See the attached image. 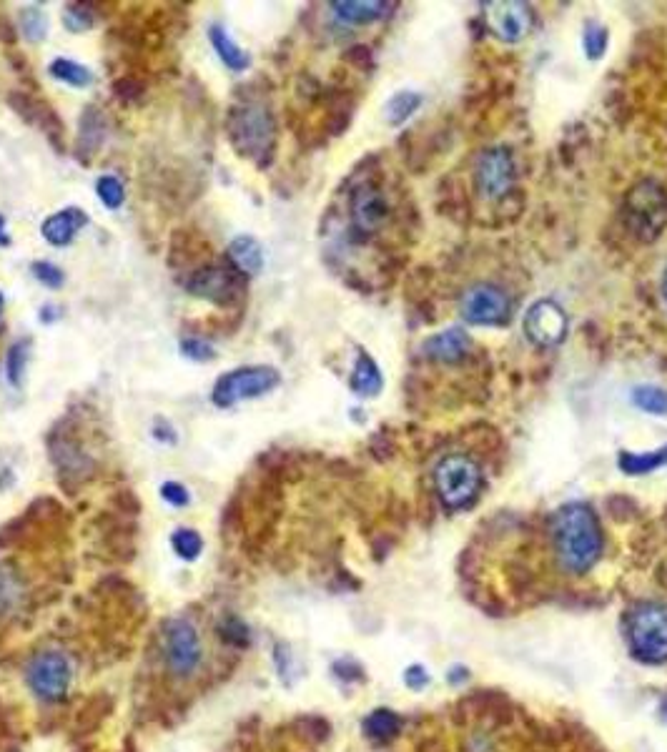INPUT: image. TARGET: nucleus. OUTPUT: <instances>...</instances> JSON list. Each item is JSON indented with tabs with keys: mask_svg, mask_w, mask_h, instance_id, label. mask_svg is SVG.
<instances>
[{
	"mask_svg": "<svg viewBox=\"0 0 667 752\" xmlns=\"http://www.w3.org/2000/svg\"><path fill=\"white\" fill-rule=\"evenodd\" d=\"M224 128L236 156L249 158L259 168L274 163L279 128L274 113L259 98H241V103H234L226 113Z\"/></svg>",
	"mask_w": 667,
	"mask_h": 752,
	"instance_id": "obj_2",
	"label": "nucleus"
},
{
	"mask_svg": "<svg viewBox=\"0 0 667 752\" xmlns=\"http://www.w3.org/2000/svg\"><path fill=\"white\" fill-rule=\"evenodd\" d=\"M667 464V444L660 449H652V452H620L617 454V467L625 474L632 477H640V474H650L655 469L665 467Z\"/></svg>",
	"mask_w": 667,
	"mask_h": 752,
	"instance_id": "obj_24",
	"label": "nucleus"
},
{
	"mask_svg": "<svg viewBox=\"0 0 667 752\" xmlns=\"http://www.w3.org/2000/svg\"><path fill=\"white\" fill-rule=\"evenodd\" d=\"M163 655H166V665L176 675H191L196 667L201 665L204 657V647H201V637L196 627L189 620H171L166 627V637H163Z\"/></svg>",
	"mask_w": 667,
	"mask_h": 752,
	"instance_id": "obj_13",
	"label": "nucleus"
},
{
	"mask_svg": "<svg viewBox=\"0 0 667 752\" xmlns=\"http://www.w3.org/2000/svg\"><path fill=\"white\" fill-rule=\"evenodd\" d=\"M88 214L78 206H68V209L58 211V214H51L48 219H43L41 224V236L48 241L51 246H63L71 244L73 239L78 236V231L86 229L88 226Z\"/></svg>",
	"mask_w": 667,
	"mask_h": 752,
	"instance_id": "obj_18",
	"label": "nucleus"
},
{
	"mask_svg": "<svg viewBox=\"0 0 667 752\" xmlns=\"http://www.w3.org/2000/svg\"><path fill=\"white\" fill-rule=\"evenodd\" d=\"M76 432L78 424L71 417H63L61 422L53 424V429L46 437L48 459H51L56 477L61 479L63 487L83 484L96 472V459L86 452V447H83Z\"/></svg>",
	"mask_w": 667,
	"mask_h": 752,
	"instance_id": "obj_3",
	"label": "nucleus"
},
{
	"mask_svg": "<svg viewBox=\"0 0 667 752\" xmlns=\"http://www.w3.org/2000/svg\"><path fill=\"white\" fill-rule=\"evenodd\" d=\"M662 294H665V301H667V274H665V281H662Z\"/></svg>",
	"mask_w": 667,
	"mask_h": 752,
	"instance_id": "obj_46",
	"label": "nucleus"
},
{
	"mask_svg": "<svg viewBox=\"0 0 667 752\" xmlns=\"http://www.w3.org/2000/svg\"><path fill=\"white\" fill-rule=\"evenodd\" d=\"M93 3H68L63 11V28L68 33H88L96 26V13L91 11Z\"/></svg>",
	"mask_w": 667,
	"mask_h": 752,
	"instance_id": "obj_33",
	"label": "nucleus"
},
{
	"mask_svg": "<svg viewBox=\"0 0 667 752\" xmlns=\"http://www.w3.org/2000/svg\"><path fill=\"white\" fill-rule=\"evenodd\" d=\"M181 354L186 356V359L196 361V364H206V361H214L216 359V351L214 346L209 344L206 339H201V336H184L179 344Z\"/></svg>",
	"mask_w": 667,
	"mask_h": 752,
	"instance_id": "obj_36",
	"label": "nucleus"
},
{
	"mask_svg": "<svg viewBox=\"0 0 667 752\" xmlns=\"http://www.w3.org/2000/svg\"><path fill=\"white\" fill-rule=\"evenodd\" d=\"M48 13L43 11V6H23L18 11V33L26 38L28 43H43L48 38Z\"/></svg>",
	"mask_w": 667,
	"mask_h": 752,
	"instance_id": "obj_27",
	"label": "nucleus"
},
{
	"mask_svg": "<svg viewBox=\"0 0 667 752\" xmlns=\"http://www.w3.org/2000/svg\"><path fill=\"white\" fill-rule=\"evenodd\" d=\"M627 642L640 662H667V605L640 602L632 607L627 617Z\"/></svg>",
	"mask_w": 667,
	"mask_h": 752,
	"instance_id": "obj_7",
	"label": "nucleus"
},
{
	"mask_svg": "<svg viewBox=\"0 0 667 752\" xmlns=\"http://www.w3.org/2000/svg\"><path fill=\"white\" fill-rule=\"evenodd\" d=\"M221 635H224L226 642H231V645H236V647L249 645V630H246L244 622L236 620V617L224 620V625H221Z\"/></svg>",
	"mask_w": 667,
	"mask_h": 752,
	"instance_id": "obj_39",
	"label": "nucleus"
},
{
	"mask_svg": "<svg viewBox=\"0 0 667 752\" xmlns=\"http://www.w3.org/2000/svg\"><path fill=\"white\" fill-rule=\"evenodd\" d=\"M552 539L560 564L572 575L590 572L602 554V529L587 504H565L552 517Z\"/></svg>",
	"mask_w": 667,
	"mask_h": 752,
	"instance_id": "obj_1",
	"label": "nucleus"
},
{
	"mask_svg": "<svg viewBox=\"0 0 667 752\" xmlns=\"http://www.w3.org/2000/svg\"><path fill=\"white\" fill-rule=\"evenodd\" d=\"M209 43L216 51V56H219V61L231 73H246L251 68V63H254L251 61V53L244 51L221 23H211L209 26Z\"/></svg>",
	"mask_w": 667,
	"mask_h": 752,
	"instance_id": "obj_21",
	"label": "nucleus"
},
{
	"mask_svg": "<svg viewBox=\"0 0 667 752\" xmlns=\"http://www.w3.org/2000/svg\"><path fill=\"white\" fill-rule=\"evenodd\" d=\"M349 389L362 399L379 397V392L384 389L382 369H379L377 361H374L364 349H359L357 361H354L352 376H349Z\"/></svg>",
	"mask_w": 667,
	"mask_h": 752,
	"instance_id": "obj_22",
	"label": "nucleus"
},
{
	"mask_svg": "<svg viewBox=\"0 0 667 752\" xmlns=\"http://www.w3.org/2000/svg\"><path fill=\"white\" fill-rule=\"evenodd\" d=\"M224 261L234 271H239L244 279L261 274L264 269V249H261L259 241L249 234H241L236 239H231V244L226 246Z\"/></svg>",
	"mask_w": 667,
	"mask_h": 752,
	"instance_id": "obj_19",
	"label": "nucleus"
},
{
	"mask_svg": "<svg viewBox=\"0 0 667 752\" xmlns=\"http://www.w3.org/2000/svg\"><path fill=\"white\" fill-rule=\"evenodd\" d=\"M246 281L249 279L231 269L226 261H206L189 271L184 289L194 299L209 301L219 309H239L246 299Z\"/></svg>",
	"mask_w": 667,
	"mask_h": 752,
	"instance_id": "obj_5",
	"label": "nucleus"
},
{
	"mask_svg": "<svg viewBox=\"0 0 667 752\" xmlns=\"http://www.w3.org/2000/svg\"><path fill=\"white\" fill-rule=\"evenodd\" d=\"M171 547H174L176 557H181L184 562H196L204 552V537L191 527H176L171 532Z\"/></svg>",
	"mask_w": 667,
	"mask_h": 752,
	"instance_id": "obj_31",
	"label": "nucleus"
},
{
	"mask_svg": "<svg viewBox=\"0 0 667 752\" xmlns=\"http://www.w3.org/2000/svg\"><path fill=\"white\" fill-rule=\"evenodd\" d=\"M108 138V118L103 113L101 106L96 103H88L86 108L81 111V118H78V136H76V146H73V156L81 166H91L93 156L103 148Z\"/></svg>",
	"mask_w": 667,
	"mask_h": 752,
	"instance_id": "obj_17",
	"label": "nucleus"
},
{
	"mask_svg": "<svg viewBox=\"0 0 667 752\" xmlns=\"http://www.w3.org/2000/svg\"><path fill=\"white\" fill-rule=\"evenodd\" d=\"M151 434L158 444H166V447H176V444H179V432H176V427L166 417L153 419Z\"/></svg>",
	"mask_w": 667,
	"mask_h": 752,
	"instance_id": "obj_40",
	"label": "nucleus"
},
{
	"mask_svg": "<svg viewBox=\"0 0 667 752\" xmlns=\"http://www.w3.org/2000/svg\"><path fill=\"white\" fill-rule=\"evenodd\" d=\"M3 306H6V296H3V291H0V314H3Z\"/></svg>",
	"mask_w": 667,
	"mask_h": 752,
	"instance_id": "obj_45",
	"label": "nucleus"
},
{
	"mask_svg": "<svg viewBox=\"0 0 667 752\" xmlns=\"http://www.w3.org/2000/svg\"><path fill=\"white\" fill-rule=\"evenodd\" d=\"M48 73H51V78H56V81L66 83L71 88H91L96 83V76H93L91 68L78 61H71V58H56V61H51Z\"/></svg>",
	"mask_w": 667,
	"mask_h": 752,
	"instance_id": "obj_26",
	"label": "nucleus"
},
{
	"mask_svg": "<svg viewBox=\"0 0 667 752\" xmlns=\"http://www.w3.org/2000/svg\"><path fill=\"white\" fill-rule=\"evenodd\" d=\"M26 680L33 695L46 702H56L61 697H66L68 687H71L73 667L63 652L43 650L28 662Z\"/></svg>",
	"mask_w": 667,
	"mask_h": 752,
	"instance_id": "obj_9",
	"label": "nucleus"
},
{
	"mask_svg": "<svg viewBox=\"0 0 667 752\" xmlns=\"http://www.w3.org/2000/svg\"><path fill=\"white\" fill-rule=\"evenodd\" d=\"M399 727H402V717L394 710L379 707V710L369 712V717L364 720V735L372 737L374 742H387L397 735Z\"/></svg>",
	"mask_w": 667,
	"mask_h": 752,
	"instance_id": "obj_28",
	"label": "nucleus"
},
{
	"mask_svg": "<svg viewBox=\"0 0 667 752\" xmlns=\"http://www.w3.org/2000/svg\"><path fill=\"white\" fill-rule=\"evenodd\" d=\"M459 311L472 326H502L512 316V299L494 284H474L459 299Z\"/></svg>",
	"mask_w": 667,
	"mask_h": 752,
	"instance_id": "obj_11",
	"label": "nucleus"
},
{
	"mask_svg": "<svg viewBox=\"0 0 667 752\" xmlns=\"http://www.w3.org/2000/svg\"><path fill=\"white\" fill-rule=\"evenodd\" d=\"M13 239L11 234H8V219L6 214H0V249H11Z\"/></svg>",
	"mask_w": 667,
	"mask_h": 752,
	"instance_id": "obj_44",
	"label": "nucleus"
},
{
	"mask_svg": "<svg viewBox=\"0 0 667 752\" xmlns=\"http://www.w3.org/2000/svg\"><path fill=\"white\" fill-rule=\"evenodd\" d=\"M482 469L467 454H449L434 467V489L439 502L452 512L472 507L482 492Z\"/></svg>",
	"mask_w": 667,
	"mask_h": 752,
	"instance_id": "obj_6",
	"label": "nucleus"
},
{
	"mask_svg": "<svg viewBox=\"0 0 667 752\" xmlns=\"http://www.w3.org/2000/svg\"><path fill=\"white\" fill-rule=\"evenodd\" d=\"M111 88H113V96H116L121 103H126V106H131V103H138L146 98V83H143L138 76H133V73L118 76Z\"/></svg>",
	"mask_w": 667,
	"mask_h": 752,
	"instance_id": "obj_34",
	"label": "nucleus"
},
{
	"mask_svg": "<svg viewBox=\"0 0 667 752\" xmlns=\"http://www.w3.org/2000/svg\"><path fill=\"white\" fill-rule=\"evenodd\" d=\"M625 224L640 241H655L667 226V191L652 178L635 183L625 196Z\"/></svg>",
	"mask_w": 667,
	"mask_h": 752,
	"instance_id": "obj_8",
	"label": "nucleus"
},
{
	"mask_svg": "<svg viewBox=\"0 0 667 752\" xmlns=\"http://www.w3.org/2000/svg\"><path fill=\"white\" fill-rule=\"evenodd\" d=\"M31 354H33V339H31V336H23V339L13 341L11 349H8L6 376H8V382H11L13 389H23V384H26L28 361H31Z\"/></svg>",
	"mask_w": 667,
	"mask_h": 752,
	"instance_id": "obj_25",
	"label": "nucleus"
},
{
	"mask_svg": "<svg viewBox=\"0 0 667 752\" xmlns=\"http://www.w3.org/2000/svg\"><path fill=\"white\" fill-rule=\"evenodd\" d=\"M404 682H407V687H412V690H422V687L429 682V675H427V670H424V667L414 665V667H409L407 672H404Z\"/></svg>",
	"mask_w": 667,
	"mask_h": 752,
	"instance_id": "obj_42",
	"label": "nucleus"
},
{
	"mask_svg": "<svg viewBox=\"0 0 667 752\" xmlns=\"http://www.w3.org/2000/svg\"><path fill=\"white\" fill-rule=\"evenodd\" d=\"M525 336L535 346L542 349H552L560 346L567 339L570 331V319H567L565 309L552 299H540L527 309L525 314Z\"/></svg>",
	"mask_w": 667,
	"mask_h": 752,
	"instance_id": "obj_14",
	"label": "nucleus"
},
{
	"mask_svg": "<svg viewBox=\"0 0 667 752\" xmlns=\"http://www.w3.org/2000/svg\"><path fill=\"white\" fill-rule=\"evenodd\" d=\"M329 8L339 21L349 23V26H367V23L387 16L389 11L387 3H379V0H334V3H329Z\"/></svg>",
	"mask_w": 667,
	"mask_h": 752,
	"instance_id": "obj_23",
	"label": "nucleus"
},
{
	"mask_svg": "<svg viewBox=\"0 0 667 752\" xmlns=\"http://www.w3.org/2000/svg\"><path fill=\"white\" fill-rule=\"evenodd\" d=\"M31 274L38 284H43L46 289H61L66 284V274H63L61 266H56L53 261H33Z\"/></svg>",
	"mask_w": 667,
	"mask_h": 752,
	"instance_id": "obj_35",
	"label": "nucleus"
},
{
	"mask_svg": "<svg viewBox=\"0 0 667 752\" xmlns=\"http://www.w3.org/2000/svg\"><path fill=\"white\" fill-rule=\"evenodd\" d=\"M58 319H61V309H58V306L46 304V306H41V311H38V321H41V324H53V321H58Z\"/></svg>",
	"mask_w": 667,
	"mask_h": 752,
	"instance_id": "obj_43",
	"label": "nucleus"
},
{
	"mask_svg": "<svg viewBox=\"0 0 667 752\" xmlns=\"http://www.w3.org/2000/svg\"><path fill=\"white\" fill-rule=\"evenodd\" d=\"M487 28L505 43H517L530 33L532 8L520 0H492L484 6Z\"/></svg>",
	"mask_w": 667,
	"mask_h": 752,
	"instance_id": "obj_15",
	"label": "nucleus"
},
{
	"mask_svg": "<svg viewBox=\"0 0 667 752\" xmlns=\"http://www.w3.org/2000/svg\"><path fill=\"white\" fill-rule=\"evenodd\" d=\"M469 336L464 334L462 329H444L439 331V334L429 336L427 341H424V356H429L432 361H442V364H457V361H462L464 356L469 354Z\"/></svg>",
	"mask_w": 667,
	"mask_h": 752,
	"instance_id": "obj_20",
	"label": "nucleus"
},
{
	"mask_svg": "<svg viewBox=\"0 0 667 752\" xmlns=\"http://www.w3.org/2000/svg\"><path fill=\"white\" fill-rule=\"evenodd\" d=\"M632 404L642 412L655 414V417H667V389L640 384L632 389Z\"/></svg>",
	"mask_w": 667,
	"mask_h": 752,
	"instance_id": "obj_30",
	"label": "nucleus"
},
{
	"mask_svg": "<svg viewBox=\"0 0 667 752\" xmlns=\"http://www.w3.org/2000/svg\"><path fill=\"white\" fill-rule=\"evenodd\" d=\"M349 211H352V226L362 236L382 231L389 216H392V206H389L387 196L372 183H362V186L354 188L352 199H349Z\"/></svg>",
	"mask_w": 667,
	"mask_h": 752,
	"instance_id": "obj_16",
	"label": "nucleus"
},
{
	"mask_svg": "<svg viewBox=\"0 0 667 752\" xmlns=\"http://www.w3.org/2000/svg\"><path fill=\"white\" fill-rule=\"evenodd\" d=\"M422 106V96L414 91H399L384 106V116H387L389 126H402L417 108Z\"/></svg>",
	"mask_w": 667,
	"mask_h": 752,
	"instance_id": "obj_29",
	"label": "nucleus"
},
{
	"mask_svg": "<svg viewBox=\"0 0 667 752\" xmlns=\"http://www.w3.org/2000/svg\"><path fill=\"white\" fill-rule=\"evenodd\" d=\"M281 384V371L271 364H246L226 371L214 382L211 404L216 409H231L249 399L266 397Z\"/></svg>",
	"mask_w": 667,
	"mask_h": 752,
	"instance_id": "obj_4",
	"label": "nucleus"
},
{
	"mask_svg": "<svg viewBox=\"0 0 667 752\" xmlns=\"http://www.w3.org/2000/svg\"><path fill=\"white\" fill-rule=\"evenodd\" d=\"M0 43L3 46H16L18 43V23L0 13Z\"/></svg>",
	"mask_w": 667,
	"mask_h": 752,
	"instance_id": "obj_41",
	"label": "nucleus"
},
{
	"mask_svg": "<svg viewBox=\"0 0 667 752\" xmlns=\"http://www.w3.org/2000/svg\"><path fill=\"white\" fill-rule=\"evenodd\" d=\"M96 196L108 211H118L126 204V188H123V181L111 176V173L96 178Z\"/></svg>",
	"mask_w": 667,
	"mask_h": 752,
	"instance_id": "obj_32",
	"label": "nucleus"
},
{
	"mask_svg": "<svg viewBox=\"0 0 667 752\" xmlns=\"http://www.w3.org/2000/svg\"><path fill=\"white\" fill-rule=\"evenodd\" d=\"M607 41H610V36H607V28L597 26V23H590V26L585 28V36H582V48H585V56L590 58V61H597V58H602V53L607 51Z\"/></svg>",
	"mask_w": 667,
	"mask_h": 752,
	"instance_id": "obj_37",
	"label": "nucleus"
},
{
	"mask_svg": "<svg viewBox=\"0 0 667 752\" xmlns=\"http://www.w3.org/2000/svg\"><path fill=\"white\" fill-rule=\"evenodd\" d=\"M6 101L23 123L38 128V131L46 136V141L51 143L53 151L66 153V123H63V118L58 116V111L46 101V98L33 96V93L28 91H11Z\"/></svg>",
	"mask_w": 667,
	"mask_h": 752,
	"instance_id": "obj_10",
	"label": "nucleus"
},
{
	"mask_svg": "<svg viewBox=\"0 0 667 752\" xmlns=\"http://www.w3.org/2000/svg\"><path fill=\"white\" fill-rule=\"evenodd\" d=\"M158 492H161L163 502L171 504V507H176V509H184V507H189V504H191L189 487H186V484H181V482H176V479H169V482H163Z\"/></svg>",
	"mask_w": 667,
	"mask_h": 752,
	"instance_id": "obj_38",
	"label": "nucleus"
},
{
	"mask_svg": "<svg viewBox=\"0 0 667 752\" xmlns=\"http://www.w3.org/2000/svg\"><path fill=\"white\" fill-rule=\"evenodd\" d=\"M517 168L510 148H487L479 153L477 166H474V181H477L479 194L489 201H497L507 196L515 186Z\"/></svg>",
	"mask_w": 667,
	"mask_h": 752,
	"instance_id": "obj_12",
	"label": "nucleus"
}]
</instances>
